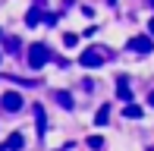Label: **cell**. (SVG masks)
<instances>
[{"label": "cell", "mask_w": 154, "mask_h": 151, "mask_svg": "<svg viewBox=\"0 0 154 151\" xmlns=\"http://www.w3.org/2000/svg\"><path fill=\"white\" fill-rule=\"evenodd\" d=\"M47 60H51V51H47L44 44H32L29 47V66H32V69H41Z\"/></svg>", "instance_id": "6da1fadb"}, {"label": "cell", "mask_w": 154, "mask_h": 151, "mask_svg": "<svg viewBox=\"0 0 154 151\" xmlns=\"http://www.w3.org/2000/svg\"><path fill=\"white\" fill-rule=\"evenodd\" d=\"M126 51H132V54H148V51H154V41H151V35H135V38H129Z\"/></svg>", "instance_id": "7a4b0ae2"}, {"label": "cell", "mask_w": 154, "mask_h": 151, "mask_svg": "<svg viewBox=\"0 0 154 151\" xmlns=\"http://www.w3.org/2000/svg\"><path fill=\"white\" fill-rule=\"evenodd\" d=\"M0 104H3L6 113H16V110H22V94L19 91H6L3 98H0Z\"/></svg>", "instance_id": "3957f363"}, {"label": "cell", "mask_w": 154, "mask_h": 151, "mask_svg": "<svg viewBox=\"0 0 154 151\" xmlns=\"http://www.w3.org/2000/svg\"><path fill=\"white\" fill-rule=\"evenodd\" d=\"M79 63H82V66H88V69H94V66H101V63H104V54H97V47H88V51L79 57Z\"/></svg>", "instance_id": "277c9868"}, {"label": "cell", "mask_w": 154, "mask_h": 151, "mask_svg": "<svg viewBox=\"0 0 154 151\" xmlns=\"http://www.w3.org/2000/svg\"><path fill=\"white\" fill-rule=\"evenodd\" d=\"M22 145H25V139H22V132H13L10 139H6L3 145H0V151H19V148H22Z\"/></svg>", "instance_id": "5b68a950"}, {"label": "cell", "mask_w": 154, "mask_h": 151, "mask_svg": "<svg viewBox=\"0 0 154 151\" xmlns=\"http://www.w3.org/2000/svg\"><path fill=\"white\" fill-rule=\"evenodd\" d=\"M116 94H120L123 101H132V88H129V79H126V76L116 79Z\"/></svg>", "instance_id": "8992f818"}, {"label": "cell", "mask_w": 154, "mask_h": 151, "mask_svg": "<svg viewBox=\"0 0 154 151\" xmlns=\"http://www.w3.org/2000/svg\"><path fill=\"white\" fill-rule=\"evenodd\" d=\"M38 22H44V13H41V6H32L25 13V25H38Z\"/></svg>", "instance_id": "52a82bcc"}, {"label": "cell", "mask_w": 154, "mask_h": 151, "mask_svg": "<svg viewBox=\"0 0 154 151\" xmlns=\"http://www.w3.org/2000/svg\"><path fill=\"white\" fill-rule=\"evenodd\" d=\"M123 116H126V120H142V107H138V104H126Z\"/></svg>", "instance_id": "ba28073f"}, {"label": "cell", "mask_w": 154, "mask_h": 151, "mask_svg": "<svg viewBox=\"0 0 154 151\" xmlns=\"http://www.w3.org/2000/svg\"><path fill=\"white\" fill-rule=\"evenodd\" d=\"M54 98H57V104H60V107H66V110H72V94H69V91H57Z\"/></svg>", "instance_id": "9c48e42d"}, {"label": "cell", "mask_w": 154, "mask_h": 151, "mask_svg": "<svg viewBox=\"0 0 154 151\" xmlns=\"http://www.w3.org/2000/svg\"><path fill=\"white\" fill-rule=\"evenodd\" d=\"M35 120H38V132H47V120H44V107H35Z\"/></svg>", "instance_id": "30bf717a"}, {"label": "cell", "mask_w": 154, "mask_h": 151, "mask_svg": "<svg viewBox=\"0 0 154 151\" xmlns=\"http://www.w3.org/2000/svg\"><path fill=\"white\" fill-rule=\"evenodd\" d=\"M107 116H110V104H101V110L94 113V123H97V126H104V123H107Z\"/></svg>", "instance_id": "8fae6325"}, {"label": "cell", "mask_w": 154, "mask_h": 151, "mask_svg": "<svg viewBox=\"0 0 154 151\" xmlns=\"http://www.w3.org/2000/svg\"><path fill=\"white\" fill-rule=\"evenodd\" d=\"M3 47H6V51H10V54H19V38H16V35L3 38Z\"/></svg>", "instance_id": "7c38bea8"}, {"label": "cell", "mask_w": 154, "mask_h": 151, "mask_svg": "<svg viewBox=\"0 0 154 151\" xmlns=\"http://www.w3.org/2000/svg\"><path fill=\"white\" fill-rule=\"evenodd\" d=\"M63 44H66V47H75V44H79V35H75V32H66V35H63Z\"/></svg>", "instance_id": "4fadbf2b"}, {"label": "cell", "mask_w": 154, "mask_h": 151, "mask_svg": "<svg viewBox=\"0 0 154 151\" xmlns=\"http://www.w3.org/2000/svg\"><path fill=\"white\" fill-rule=\"evenodd\" d=\"M88 148H104V139H101V135H88Z\"/></svg>", "instance_id": "5bb4252c"}, {"label": "cell", "mask_w": 154, "mask_h": 151, "mask_svg": "<svg viewBox=\"0 0 154 151\" xmlns=\"http://www.w3.org/2000/svg\"><path fill=\"white\" fill-rule=\"evenodd\" d=\"M57 22V13H44V25H54Z\"/></svg>", "instance_id": "9a60e30c"}, {"label": "cell", "mask_w": 154, "mask_h": 151, "mask_svg": "<svg viewBox=\"0 0 154 151\" xmlns=\"http://www.w3.org/2000/svg\"><path fill=\"white\" fill-rule=\"evenodd\" d=\"M148 29H151V35H154V19H151V22H148Z\"/></svg>", "instance_id": "2e32d148"}, {"label": "cell", "mask_w": 154, "mask_h": 151, "mask_svg": "<svg viewBox=\"0 0 154 151\" xmlns=\"http://www.w3.org/2000/svg\"><path fill=\"white\" fill-rule=\"evenodd\" d=\"M148 101H151V107H154V91H151V94H148Z\"/></svg>", "instance_id": "e0dca14e"}, {"label": "cell", "mask_w": 154, "mask_h": 151, "mask_svg": "<svg viewBox=\"0 0 154 151\" xmlns=\"http://www.w3.org/2000/svg\"><path fill=\"white\" fill-rule=\"evenodd\" d=\"M107 3H116V0H107Z\"/></svg>", "instance_id": "ac0fdd59"}, {"label": "cell", "mask_w": 154, "mask_h": 151, "mask_svg": "<svg viewBox=\"0 0 154 151\" xmlns=\"http://www.w3.org/2000/svg\"><path fill=\"white\" fill-rule=\"evenodd\" d=\"M148 3H151V6H154V0H148Z\"/></svg>", "instance_id": "d6986e66"}, {"label": "cell", "mask_w": 154, "mask_h": 151, "mask_svg": "<svg viewBox=\"0 0 154 151\" xmlns=\"http://www.w3.org/2000/svg\"><path fill=\"white\" fill-rule=\"evenodd\" d=\"M0 38H3V32H0Z\"/></svg>", "instance_id": "ffe728a7"}, {"label": "cell", "mask_w": 154, "mask_h": 151, "mask_svg": "<svg viewBox=\"0 0 154 151\" xmlns=\"http://www.w3.org/2000/svg\"><path fill=\"white\" fill-rule=\"evenodd\" d=\"M0 57H3V54H0Z\"/></svg>", "instance_id": "44dd1931"}]
</instances>
